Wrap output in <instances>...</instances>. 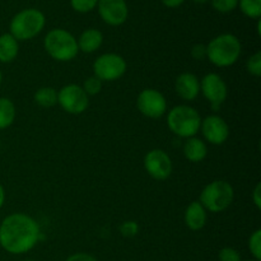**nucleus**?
Instances as JSON below:
<instances>
[{
  "label": "nucleus",
  "instance_id": "ddd939ff",
  "mask_svg": "<svg viewBox=\"0 0 261 261\" xmlns=\"http://www.w3.org/2000/svg\"><path fill=\"white\" fill-rule=\"evenodd\" d=\"M98 13L105 23L121 25L126 22L129 8L125 0H98Z\"/></svg>",
  "mask_w": 261,
  "mask_h": 261
},
{
  "label": "nucleus",
  "instance_id": "0eeeda50",
  "mask_svg": "<svg viewBox=\"0 0 261 261\" xmlns=\"http://www.w3.org/2000/svg\"><path fill=\"white\" fill-rule=\"evenodd\" d=\"M127 64L119 54L109 53L98 56L93 63L94 76L101 82H114L125 74Z\"/></svg>",
  "mask_w": 261,
  "mask_h": 261
},
{
  "label": "nucleus",
  "instance_id": "9d476101",
  "mask_svg": "<svg viewBox=\"0 0 261 261\" xmlns=\"http://www.w3.org/2000/svg\"><path fill=\"white\" fill-rule=\"evenodd\" d=\"M144 168L154 180H167L172 173V161L162 149H152L145 154Z\"/></svg>",
  "mask_w": 261,
  "mask_h": 261
},
{
  "label": "nucleus",
  "instance_id": "4be33fe9",
  "mask_svg": "<svg viewBox=\"0 0 261 261\" xmlns=\"http://www.w3.org/2000/svg\"><path fill=\"white\" fill-rule=\"evenodd\" d=\"M249 249L255 260H261V229H256L254 233L250 236Z\"/></svg>",
  "mask_w": 261,
  "mask_h": 261
},
{
  "label": "nucleus",
  "instance_id": "2eb2a0df",
  "mask_svg": "<svg viewBox=\"0 0 261 261\" xmlns=\"http://www.w3.org/2000/svg\"><path fill=\"white\" fill-rule=\"evenodd\" d=\"M185 223L191 231H199L206 223V211L199 201H193L185 211Z\"/></svg>",
  "mask_w": 261,
  "mask_h": 261
},
{
  "label": "nucleus",
  "instance_id": "c756f323",
  "mask_svg": "<svg viewBox=\"0 0 261 261\" xmlns=\"http://www.w3.org/2000/svg\"><path fill=\"white\" fill-rule=\"evenodd\" d=\"M65 261H97L96 257H93L92 255L86 254V252H79V254H74L71 256H69Z\"/></svg>",
  "mask_w": 261,
  "mask_h": 261
},
{
  "label": "nucleus",
  "instance_id": "f8f14e48",
  "mask_svg": "<svg viewBox=\"0 0 261 261\" xmlns=\"http://www.w3.org/2000/svg\"><path fill=\"white\" fill-rule=\"evenodd\" d=\"M200 91L203 96L211 102L213 106H219L223 103L228 94L226 82L221 75L216 73H209L201 79Z\"/></svg>",
  "mask_w": 261,
  "mask_h": 261
},
{
  "label": "nucleus",
  "instance_id": "c85d7f7f",
  "mask_svg": "<svg viewBox=\"0 0 261 261\" xmlns=\"http://www.w3.org/2000/svg\"><path fill=\"white\" fill-rule=\"evenodd\" d=\"M191 56L195 60H204L206 59V46L203 43H196L191 48Z\"/></svg>",
  "mask_w": 261,
  "mask_h": 261
},
{
  "label": "nucleus",
  "instance_id": "f257e3e1",
  "mask_svg": "<svg viewBox=\"0 0 261 261\" xmlns=\"http://www.w3.org/2000/svg\"><path fill=\"white\" fill-rule=\"evenodd\" d=\"M40 226L32 217L13 213L0 224V246L9 254H25L37 245Z\"/></svg>",
  "mask_w": 261,
  "mask_h": 261
},
{
  "label": "nucleus",
  "instance_id": "cd10ccee",
  "mask_svg": "<svg viewBox=\"0 0 261 261\" xmlns=\"http://www.w3.org/2000/svg\"><path fill=\"white\" fill-rule=\"evenodd\" d=\"M219 261H241V255L233 247H223L218 254Z\"/></svg>",
  "mask_w": 261,
  "mask_h": 261
},
{
  "label": "nucleus",
  "instance_id": "aec40b11",
  "mask_svg": "<svg viewBox=\"0 0 261 261\" xmlns=\"http://www.w3.org/2000/svg\"><path fill=\"white\" fill-rule=\"evenodd\" d=\"M35 102L41 107H53L58 103V91L53 87H42L35 93Z\"/></svg>",
  "mask_w": 261,
  "mask_h": 261
},
{
  "label": "nucleus",
  "instance_id": "20e7f679",
  "mask_svg": "<svg viewBox=\"0 0 261 261\" xmlns=\"http://www.w3.org/2000/svg\"><path fill=\"white\" fill-rule=\"evenodd\" d=\"M43 46L54 60L61 63L73 60L79 51L76 38L63 28L51 30L43 40Z\"/></svg>",
  "mask_w": 261,
  "mask_h": 261
},
{
  "label": "nucleus",
  "instance_id": "6ab92c4d",
  "mask_svg": "<svg viewBox=\"0 0 261 261\" xmlns=\"http://www.w3.org/2000/svg\"><path fill=\"white\" fill-rule=\"evenodd\" d=\"M15 120V106L7 97H0V130L9 127Z\"/></svg>",
  "mask_w": 261,
  "mask_h": 261
},
{
  "label": "nucleus",
  "instance_id": "bb28decb",
  "mask_svg": "<svg viewBox=\"0 0 261 261\" xmlns=\"http://www.w3.org/2000/svg\"><path fill=\"white\" fill-rule=\"evenodd\" d=\"M120 233L124 237H134L139 232V226L134 221H125L120 226Z\"/></svg>",
  "mask_w": 261,
  "mask_h": 261
},
{
  "label": "nucleus",
  "instance_id": "2f4dec72",
  "mask_svg": "<svg viewBox=\"0 0 261 261\" xmlns=\"http://www.w3.org/2000/svg\"><path fill=\"white\" fill-rule=\"evenodd\" d=\"M161 2H162L163 4L168 8H177V7H180V5L182 4L185 0H161Z\"/></svg>",
  "mask_w": 261,
  "mask_h": 261
},
{
  "label": "nucleus",
  "instance_id": "473e14b6",
  "mask_svg": "<svg viewBox=\"0 0 261 261\" xmlns=\"http://www.w3.org/2000/svg\"><path fill=\"white\" fill-rule=\"evenodd\" d=\"M4 201H5V191H4V188L2 186V184H0V209H2L3 205H4Z\"/></svg>",
  "mask_w": 261,
  "mask_h": 261
},
{
  "label": "nucleus",
  "instance_id": "b1692460",
  "mask_svg": "<svg viewBox=\"0 0 261 261\" xmlns=\"http://www.w3.org/2000/svg\"><path fill=\"white\" fill-rule=\"evenodd\" d=\"M246 69L251 75L254 76H260L261 75V53L257 51L254 55L250 56L247 59L246 63Z\"/></svg>",
  "mask_w": 261,
  "mask_h": 261
},
{
  "label": "nucleus",
  "instance_id": "393cba45",
  "mask_svg": "<svg viewBox=\"0 0 261 261\" xmlns=\"http://www.w3.org/2000/svg\"><path fill=\"white\" fill-rule=\"evenodd\" d=\"M73 9L78 13H88L98 4V0H70Z\"/></svg>",
  "mask_w": 261,
  "mask_h": 261
},
{
  "label": "nucleus",
  "instance_id": "f03ea898",
  "mask_svg": "<svg viewBox=\"0 0 261 261\" xmlns=\"http://www.w3.org/2000/svg\"><path fill=\"white\" fill-rule=\"evenodd\" d=\"M242 46L239 38L231 33L214 37L206 45V59L218 68H227L237 63L241 56Z\"/></svg>",
  "mask_w": 261,
  "mask_h": 261
},
{
  "label": "nucleus",
  "instance_id": "72a5a7b5",
  "mask_svg": "<svg viewBox=\"0 0 261 261\" xmlns=\"http://www.w3.org/2000/svg\"><path fill=\"white\" fill-rule=\"evenodd\" d=\"M193 2L198 3V4H204V3H208L209 0H193Z\"/></svg>",
  "mask_w": 261,
  "mask_h": 261
},
{
  "label": "nucleus",
  "instance_id": "7ed1b4c3",
  "mask_svg": "<svg viewBox=\"0 0 261 261\" xmlns=\"http://www.w3.org/2000/svg\"><path fill=\"white\" fill-rule=\"evenodd\" d=\"M200 114L194 107L180 105L170 110L167 115V126L171 132L180 138H193L200 130Z\"/></svg>",
  "mask_w": 261,
  "mask_h": 261
},
{
  "label": "nucleus",
  "instance_id": "c9c22d12",
  "mask_svg": "<svg viewBox=\"0 0 261 261\" xmlns=\"http://www.w3.org/2000/svg\"><path fill=\"white\" fill-rule=\"evenodd\" d=\"M23 261H33V260H30V259H27V260H23Z\"/></svg>",
  "mask_w": 261,
  "mask_h": 261
},
{
  "label": "nucleus",
  "instance_id": "423d86ee",
  "mask_svg": "<svg viewBox=\"0 0 261 261\" xmlns=\"http://www.w3.org/2000/svg\"><path fill=\"white\" fill-rule=\"evenodd\" d=\"M234 190L229 182L224 180H216L208 184L200 194L199 203L212 213H221L232 204Z\"/></svg>",
  "mask_w": 261,
  "mask_h": 261
},
{
  "label": "nucleus",
  "instance_id": "5701e85b",
  "mask_svg": "<svg viewBox=\"0 0 261 261\" xmlns=\"http://www.w3.org/2000/svg\"><path fill=\"white\" fill-rule=\"evenodd\" d=\"M82 88L84 89V92H86L88 96H96V94H98L99 92H101L102 82L94 75L89 76V78H87L86 81H84V84Z\"/></svg>",
  "mask_w": 261,
  "mask_h": 261
},
{
  "label": "nucleus",
  "instance_id": "f3484780",
  "mask_svg": "<svg viewBox=\"0 0 261 261\" xmlns=\"http://www.w3.org/2000/svg\"><path fill=\"white\" fill-rule=\"evenodd\" d=\"M184 154H185L186 160L190 162L198 163L201 162L204 158L208 154V148L206 144L199 138H189L184 144Z\"/></svg>",
  "mask_w": 261,
  "mask_h": 261
},
{
  "label": "nucleus",
  "instance_id": "dca6fc26",
  "mask_svg": "<svg viewBox=\"0 0 261 261\" xmlns=\"http://www.w3.org/2000/svg\"><path fill=\"white\" fill-rule=\"evenodd\" d=\"M76 42H78L79 50L86 54H92L101 47L103 42V36L96 28H88L82 33Z\"/></svg>",
  "mask_w": 261,
  "mask_h": 261
},
{
  "label": "nucleus",
  "instance_id": "9b49d317",
  "mask_svg": "<svg viewBox=\"0 0 261 261\" xmlns=\"http://www.w3.org/2000/svg\"><path fill=\"white\" fill-rule=\"evenodd\" d=\"M200 130L206 142L213 145H221L228 139L229 126L218 115H211L201 120Z\"/></svg>",
  "mask_w": 261,
  "mask_h": 261
},
{
  "label": "nucleus",
  "instance_id": "a211bd4d",
  "mask_svg": "<svg viewBox=\"0 0 261 261\" xmlns=\"http://www.w3.org/2000/svg\"><path fill=\"white\" fill-rule=\"evenodd\" d=\"M19 51L18 41L10 33L0 36V63H12Z\"/></svg>",
  "mask_w": 261,
  "mask_h": 261
},
{
  "label": "nucleus",
  "instance_id": "39448f33",
  "mask_svg": "<svg viewBox=\"0 0 261 261\" xmlns=\"http://www.w3.org/2000/svg\"><path fill=\"white\" fill-rule=\"evenodd\" d=\"M45 15L41 10L24 9L17 13L10 22V35L17 41H27L36 37L45 27Z\"/></svg>",
  "mask_w": 261,
  "mask_h": 261
},
{
  "label": "nucleus",
  "instance_id": "e433bc0d",
  "mask_svg": "<svg viewBox=\"0 0 261 261\" xmlns=\"http://www.w3.org/2000/svg\"><path fill=\"white\" fill-rule=\"evenodd\" d=\"M247 261H257V260H247Z\"/></svg>",
  "mask_w": 261,
  "mask_h": 261
},
{
  "label": "nucleus",
  "instance_id": "f704fd0d",
  "mask_svg": "<svg viewBox=\"0 0 261 261\" xmlns=\"http://www.w3.org/2000/svg\"><path fill=\"white\" fill-rule=\"evenodd\" d=\"M2 81H3V74H2V70H0V84H2Z\"/></svg>",
  "mask_w": 261,
  "mask_h": 261
},
{
  "label": "nucleus",
  "instance_id": "6e6552de",
  "mask_svg": "<svg viewBox=\"0 0 261 261\" xmlns=\"http://www.w3.org/2000/svg\"><path fill=\"white\" fill-rule=\"evenodd\" d=\"M58 103L71 115H81L88 109L89 96L78 84H68L58 92Z\"/></svg>",
  "mask_w": 261,
  "mask_h": 261
},
{
  "label": "nucleus",
  "instance_id": "7c9ffc66",
  "mask_svg": "<svg viewBox=\"0 0 261 261\" xmlns=\"http://www.w3.org/2000/svg\"><path fill=\"white\" fill-rule=\"evenodd\" d=\"M252 200L254 204L256 205L257 209H261V184H257L254 189V193H252Z\"/></svg>",
  "mask_w": 261,
  "mask_h": 261
},
{
  "label": "nucleus",
  "instance_id": "4468645a",
  "mask_svg": "<svg viewBox=\"0 0 261 261\" xmlns=\"http://www.w3.org/2000/svg\"><path fill=\"white\" fill-rule=\"evenodd\" d=\"M176 93L185 101H193L200 93V81L193 73H182L175 83Z\"/></svg>",
  "mask_w": 261,
  "mask_h": 261
},
{
  "label": "nucleus",
  "instance_id": "a878e982",
  "mask_svg": "<svg viewBox=\"0 0 261 261\" xmlns=\"http://www.w3.org/2000/svg\"><path fill=\"white\" fill-rule=\"evenodd\" d=\"M212 5L219 13H229L239 5V0H212Z\"/></svg>",
  "mask_w": 261,
  "mask_h": 261
},
{
  "label": "nucleus",
  "instance_id": "1a4fd4ad",
  "mask_svg": "<svg viewBox=\"0 0 261 261\" xmlns=\"http://www.w3.org/2000/svg\"><path fill=\"white\" fill-rule=\"evenodd\" d=\"M137 107L144 116L160 119L167 111V101L160 91L153 88L143 89L137 99Z\"/></svg>",
  "mask_w": 261,
  "mask_h": 261
},
{
  "label": "nucleus",
  "instance_id": "412c9836",
  "mask_svg": "<svg viewBox=\"0 0 261 261\" xmlns=\"http://www.w3.org/2000/svg\"><path fill=\"white\" fill-rule=\"evenodd\" d=\"M241 12L251 19H260L261 0H239Z\"/></svg>",
  "mask_w": 261,
  "mask_h": 261
}]
</instances>
